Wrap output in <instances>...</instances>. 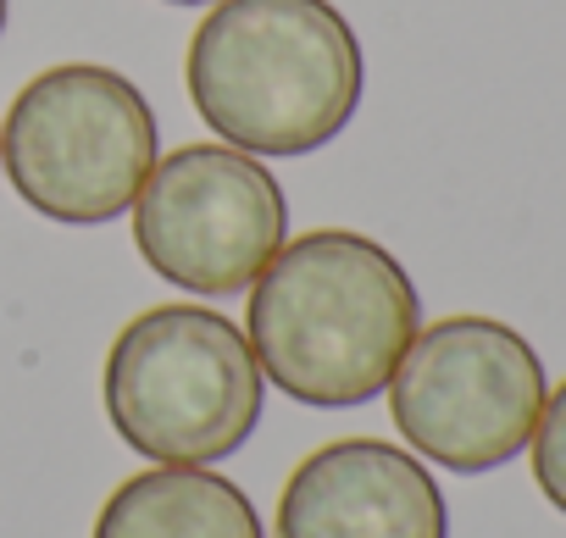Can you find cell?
<instances>
[{
	"mask_svg": "<svg viewBox=\"0 0 566 538\" xmlns=\"http://www.w3.org/2000/svg\"><path fill=\"white\" fill-rule=\"evenodd\" d=\"M527 461H533L538 494L566 516V383H555V389L544 394L538 428H533V439H527Z\"/></svg>",
	"mask_w": 566,
	"mask_h": 538,
	"instance_id": "obj_9",
	"label": "cell"
},
{
	"mask_svg": "<svg viewBox=\"0 0 566 538\" xmlns=\"http://www.w3.org/2000/svg\"><path fill=\"white\" fill-rule=\"evenodd\" d=\"M290 239L283 183L233 145L156 156L134 200V244L156 278L189 295H244Z\"/></svg>",
	"mask_w": 566,
	"mask_h": 538,
	"instance_id": "obj_6",
	"label": "cell"
},
{
	"mask_svg": "<svg viewBox=\"0 0 566 538\" xmlns=\"http://www.w3.org/2000/svg\"><path fill=\"white\" fill-rule=\"evenodd\" d=\"M384 394L411 455L483 477L527 450L549 378L511 323L461 312L417 328Z\"/></svg>",
	"mask_w": 566,
	"mask_h": 538,
	"instance_id": "obj_5",
	"label": "cell"
},
{
	"mask_svg": "<svg viewBox=\"0 0 566 538\" xmlns=\"http://www.w3.org/2000/svg\"><path fill=\"white\" fill-rule=\"evenodd\" d=\"M106 416L156 466H211L250 444L266 378L239 323L211 306H150L106 350Z\"/></svg>",
	"mask_w": 566,
	"mask_h": 538,
	"instance_id": "obj_3",
	"label": "cell"
},
{
	"mask_svg": "<svg viewBox=\"0 0 566 538\" xmlns=\"http://www.w3.org/2000/svg\"><path fill=\"white\" fill-rule=\"evenodd\" d=\"M417 328L422 295L400 255L350 228L283 239L244 312L261 378L317 411L378 400Z\"/></svg>",
	"mask_w": 566,
	"mask_h": 538,
	"instance_id": "obj_1",
	"label": "cell"
},
{
	"mask_svg": "<svg viewBox=\"0 0 566 538\" xmlns=\"http://www.w3.org/2000/svg\"><path fill=\"white\" fill-rule=\"evenodd\" d=\"M161 156L156 112L134 78L62 62L23 84L0 123V167L23 205L62 228L117 222Z\"/></svg>",
	"mask_w": 566,
	"mask_h": 538,
	"instance_id": "obj_4",
	"label": "cell"
},
{
	"mask_svg": "<svg viewBox=\"0 0 566 538\" xmlns=\"http://www.w3.org/2000/svg\"><path fill=\"white\" fill-rule=\"evenodd\" d=\"M277 538H450V505L422 455L389 439H334L277 494Z\"/></svg>",
	"mask_w": 566,
	"mask_h": 538,
	"instance_id": "obj_7",
	"label": "cell"
},
{
	"mask_svg": "<svg viewBox=\"0 0 566 538\" xmlns=\"http://www.w3.org/2000/svg\"><path fill=\"white\" fill-rule=\"evenodd\" d=\"M7 12H12V0H0V34H7Z\"/></svg>",
	"mask_w": 566,
	"mask_h": 538,
	"instance_id": "obj_11",
	"label": "cell"
},
{
	"mask_svg": "<svg viewBox=\"0 0 566 538\" xmlns=\"http://www.w3.org/2000/svg\"><path fill=\"white\" fill-rule=\"evenodd\" d=\"M184 84L200 123L244 156H312L361 106V40L334 0H217Z\"/></svg>",
	"mask_w": 566,
	"mask_h": 538,
	"instance_id": "obj_2",
	"label": "cell"
},
{
	"mask_svg": "<svg viewBox=\"0 0 566 538\" xmlns=\"http://www.w3.org/2000/svg\"><path fill=\"white\" fill-rule=\"evenodd\" d=\"M95 538H266L239 483L206 466H150L112 488Z\"/></svg>",
	"mask_w": 566,
	"mask_h": 538,
	"instance_id": "obj_8",
	"label": "cell"
},
{
	"mask_svg": "<svg viewBox=\"0 0 566 538\" xmlns=\"http://www.w3.org/2000/svg\"><path fill=\"white\" fill-rule=\"evenodd\" d=\"M167 7H217V0H167Z\"/></svg>",
	"mask_w": 566,
	"mask_h": 538,
	"instance_id": "obj_10",
	"label": "cell"
}]
</instances>
